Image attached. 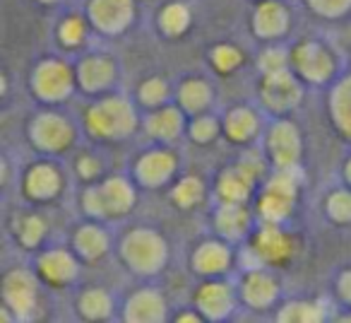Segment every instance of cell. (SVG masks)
Here are the masks:
<instances>
[{
	"label": "cell",
	"mask_w": 351,
	"mask_h": 323,
	"mask_svg": "<svg viewBox=\"0 0 351 323\" xmlns=\"http://www.w3.org/2000/svg\"><path fill=\"white\" fill-rule=\"evenodd\" d=\"M260 249H263V254L269 256V258H282V256L287 254V246H284L282 236H279L277 232H267V234L260 239Z\"/></svg>",
	"instance_id": "1"
}]
</instances>
